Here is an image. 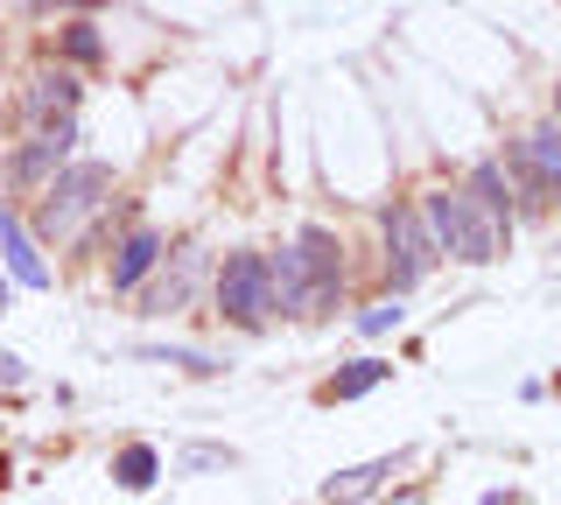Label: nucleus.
Wrapping results in <instances>:
<instances>
[{"instance_id":"dca6fc26","label":"nucleus","mask_w":561,"mask_h":505,"mask_svg":"<svg viewBox=\"0 0 561 505\" xmlns=\"http://www.w3.org/2000/svg\"><path fill=\"white\" fill-rule=\"evenodd\" d=\"M64 57H78V64H99V57H105L99 28H92V22H70V28H64Z\"/></svg>"},{"instance_id":"423d86ee","label":"nucleus","mask_w":561,"mask_h":505,"mask_svg":"<svg viewBox=\"0 0 561 505\" xmlns=\"http://www.w3.org/2000/svg\"><path fill=\"white\" fill-rule=\"evenodd\" d=\"M70 141H78V127H70V119H49V127H35V141L14 154V183H43L49 169L70 154Z\"/></svg>"},{"instance_id":"2eb2a0df","label":"nucleus","mask_w":561,"mask_h":505,"mask_svg":"<svg viewBox=\"0 0 561 505\" xmlns=\"http://www.w3.org/2000/svg\"><path fill=\"white\" fill-rule=\"evenodd\" d=\"M470 197H478L484 211L505 225V183H499V169H491V162H478V176H470Z\"/></svg>"},{"instance_id":"39448f33","label":"nucleus","mask_w":561,"mask_h":505,"mask_svg":"<svg viewBox=\"0 0 561 505\" xmlns=\"http://www.w3.org/2000/svg\"><path fill=\"white\" fill-rule=\"evenodd\" d=\"M386 246H393V253H386V274H393V288H414L421 274H428V260H435V239L421 232V218L400 211V204L386 211Z\"/></svg>"},{"instance_id":"7ed1b4c3","label":"nucleus","mask_w":561,"mask_h":505,"mask_svg":"<svg viewBox=\"0 0 561 505\" xmlns=\"http://www.w3.org/2000/svg\"><path fill=\"white\" fill-rule=\"evenodd\" d=\"M274 309V282H267V260L260 253H232L218 274V317H232L239 330H260Z\"/></svg>"},{"instance_id":"0eeeda50","label":"nucleus","mask_w":561,"mask_h":505,"mask_svg":"<svg viewBox=\"0 0 561 505\" xmlns=\"http://www.w3.org/2000/svg\"><path fill=\"white\" fill-rule=\"evenodd\" d=\"M0 253H8V274H14L22 288H49V260L35 253L28 225L14 218V211H0Z\"/></svg>"},{"instance_id":"f3484780","label":"nucleus","mask_w":561,"mask_h":505,"mask_svg":"<svg viewBox=\"0 0 561 505\" xmlns=\"http://www.w3.org/2000/svg\"><path fill=\"white\" fill-rule=\"evenodd\" d=\"M148 358H154V365H190V372H218V358H204V352H183V344H175V352H169V344H154Z\"/></svg>"},{"instance_id":"f257e3e1","label":"nucleus","mask_w":561,"mask_h":505,"mask_svg":"<svg viewBox=\"0 0 561 505\" xmlns=\"http://www.w3.org/2000/svg\"><path fill=\"white\" fill-rule=\"evenodd\" d=\"M428 239L443 253H456V260H470V267H484L491 253H499V239H505V225L484 211L470 190H435L428 197Z\"/></svg>"},{"instance_id":"ddd939ff","label":"nucleus","mask_w":561,"mask_h":505,"mask_svg":"<svg viewBox=\"0 0 561 505\" xmlns=\"http://www.w3.org/2000/svg\"><path fill=\"white\" fill-rule=\"evenodd\" d=\"M386 372H393V365H379V358H358V365H344V372L323 387V400H358V393H373Z\"/></svg>"},{"instance_id":"4468645a","label":"nucleus","mask_w":561,"mask_h":505,"mask_svg":"<svg viewBox=\"0 0 561 505\" xmlns=\"http://www.w3.org/2000/svg\"><path fill=\"white\" fill-rule=\"evenodd\" d=\"M154 470H162V457H154L148 443H134V449H119V457H113V478L127 484V492H148V484H154Z\"/></svg>"},{"instance_id":"6e6552de","label":"nucleus","mask_w":561,"mask_h":505,"mask_svg":"<svg viewBox=\"0 0 561 505\" xmlns=\"http://www.w3.org/2000/svg\"><path fill=\"white\" fill-rule=\"evenodd\" d=\"M70 106H78V84H70L64 71H35V78H28L22 113L35 119V127H49V119H70Z\"/></svg>"},{"instance_id":"5701e85b","label":"nucleus","mask_w":561,"mask_h":505,"mask_svg":"<svg viewBox=\"0 0 561 505\" xmlns=\"http://www.w3.org/2000/svg\"><path fill=\"white\" fill-rule=\"evenodd\" d=\"M0 309H8V282H0Z\"/></svg>"},{"instance_id":"393cba45","label":"nucleus","mask_w":561,"mask_h":505,"mask_svg":"<svg viewBox=\"0 0 561 505\" xmlns=\"http://www.w3.org/2000/svg\"><path fill=\"white\" fill-rule=\"evenodd\" d=\"M43 8H49V0H43ZM70 8H78V0H70Z\"/></svg>"},{"instance_id":"a211bd4d","label":"nucleus","mask_w":561,"mask_h":505,"mask_svg":"<svg viewBox=\"0 0 561 505\" xmlns=\"http://www.w3.org/2000/svg\"><path fill=\"white\" fill-rule=\"evenodd\" d=\"M393 323H400V302H393V295H386V302H373V309L358 317V330H365V337H379V330H393Z\"/></svg>"},{"instance_id":"412c9836","label":"nucleus","mask_w":561,"mask_h":505,"mask_svg":"<svg viewBox=\"0 0 561 505\" xmlns=\"http://www.w3.org/2000/svg\"><path fill=\"white\" fill-rule=\"evenodd\" d=\"M478 505H513V492H484V498H478Z\"/></svg>"},{"instance_id":"9b49d317","label":"nucleus","mask_w":561,"mask_h":505,"mask_svg":"<svg viewBox=\"0 0 561 505\" xmlns=\"http://www.w3.org/2000/svg\"><path fill=\"white\" fill-rule=\"evenodd\" d=\"M379 478H393V457H379V463H351V470H337V478H323V505H358V498H373V492H379Z\"/></svg>"},{"instance_id":"1a4fd4ad","label":"nucleus","mask_w":561,"mask_h":505,"mask_svg":"<svg viewBox=\"0 0 561 505\" xmlns=\"http://www.w3.org/2000/svg\"><path fill=\"white\" fill-rule=\"evenodd\" d=\"M162 260V232H148V225H134L127 239H119V253H113V288H140L148 282V267Z\"/></svg>"},{"instance_id":"f03ea898","label":"nucleus","mask_w":561,"mask_h":505,"mask_svg":"<svg viewBox=\"0 0 561 505\" xmlns=\"http://www.w3.org/2000/svg\"><path fill=\"white\" fill-rule=\"evenodd\" d=\"M105 190H113V169H105V162L57 169V176H49V190H43V232H49V239L78 232L84 211H92V204H105Z\"/></svg>"},{"instance_id":"f8f14e48","label":"nucleus","mask_w":561,"mask_h":505,"mask_svg":"<svg viewBox=\"0 0 561 505\" xmlns=\"http://www.w3.org/2000/svg\"><path fill=\"white\" fill-rule=\"evenodd\" d=\"M190 282H197V253H175V267H162L154 274V288H148V309L154 317H169V309H183V295H190Z\"/></svg>"},{"instance_id":"b1692460","label":"nucleus","mask_w":561,"mask_h":505,"mask_svg":"<svg viewBox=\"0 0 561 505\" xmlns=\"http://www.w3.org/2000/svg\"><path fill=\"white\" fill-rule=\"evenodd\" d=\"M554 127H561V99H554Z\"/></svg>"},{"instance_id":"6ab92c4d","label":"nucleus","mask_w":561,"mask_h":505,"mask_svg":"<svg viewBox=\"0 0 561 505\" xmlns=\"http://www.w3.org/2000/svg\"><path fill=\"white\" fill-rule=\"evenodd\" d=\"M183 463H190V470H210V463H232V449H190Z\"/></svg>"},{"instance_id":"9d476101","label":"nucleus","mask_w":561,"mask_h":505,"mask_svg":"<svg viewBox=\"0 0 561 505\" xmlns=\"http://www.w3.org/2000/svg\"><path fill=\"white\" fill-rule=\"evenodd\" d=\"M519 162L534 169V183L548 190V197H561V127H534V134H519Z\"/></svg>"},{"instance_id":"aec40b11","label":"nucleus","mask_w":561,"mask_h":505,"mask_svg":"<svg viewBox=\"0 0 561 505\" xmlns=\"http://www.w3.org/2000/svg\"><path fill=\"white\" fill-rule=\"evenodd\" d=\"M0 387H22V358L14 352H0Z\"/></svg>"},{"instance_id":"4be33fe9","label":"nucleus","mask_w":561,"mask_h":505,"mask_svg":"<svg viewBox=\"0 0 561 505\" xmlns=\"http://www.w3.org/2000/svg\"><path fill=\"white\" fill-rule=\"evenodd\" d=\"M393 505H428V498H421V492H400V498H393Z\"/></svg>"},{"instance_id":"20e7f679","label":"nucleus","mask_w":561,"mask_h":505,"mask_svg":"<svg viewBox=\"0 0 561 505\" xmlns=\"http://www.w3.org/2000/svg\"><path fill=\"white\" fill-rule=\"evenodd\" d=\"M295 260H302V317H323V309L337 302V282H344L337 239H330L323 225H309V232L295 239Z\"/></svg>"}]
</instances>
